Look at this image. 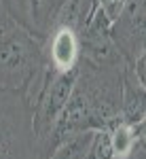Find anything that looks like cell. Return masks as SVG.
Wrapping results in <instances>:
<instances>
[{
  "mask_svg": "<svg viewBox=\"0 0 146 159\" xmlns=\"http://www.w3.org/2000/svg\"><path fill=\"white\" fill-rule=\"evenodd\" d=\"M127 66L129 64L95 66L81 60L72 93L49 138V153L70 136L108 129L117 121H121L123 79Z\"/></svg>",
  "mask_w": 146,
  "mask_h": 159,
  "instance_id": "1",
  "label": "cell"
},
{
  "mask_svg": "<svg viewBox=\"0 0 146 159\" xmlns=\"http://www.w3.org/2000/svg\"><path fill=\"white\" fill-rule=\"evenodd\" d=\"M45 68L42 40L15 21L0 32V89L28 93Z\"/></svg>",
  "mask_w": 146,
  "mask_h": 159,
  "instance_id": "2",
  "label": "cell"
},
{
  "mask_svg": "<svg viewBox=\"0 0 146 159\" xmlns=\"http://www.w3.org/2000/svg\"><path fill=\"white\" fill-rule=\"evenodd\" d=\"M0 159H47L28 98L9 89H0Z\"/></svg>",
  "mask_w": 146,
  "mask_h": 159,
  "instance_id": "3",
  "label": "cell"
},
{
  "mask_svg": "<svg viewBox=\"0 0 146 159\" xmlns=\"http://www.w3.org/2000/svg\"><path fill=\"white\" fill-rule=\"evenodd\" d=\"M112 40L125 61L146 49V0H125L123 11L110 28Z\"/></svg>",
  "mask_w": 146,
  "mask_h": 159,
  "instance_id": "4",
  "label": "cell"
},
{
  "mask_svg": "<svg viewBox=\"0 0 146 159\" xmlns=\"http://www.w3.org/2000/svg\"><path fill=\"white\" fill-rule=\"evenodd\" d=\"M110 24L108 19L95 9L93 17L87 21L81 30V60L95 64V66H114V64H127L121 51L117 49L112 34H110Z\"/></svg>",
  "mask_w": 146,
  "mask_h": 159,
  "instance_id": "5",
  "label": "cell"
},
{
  "mask_svg": "<svg viewBox=\"0 0 146 159\" xmlns=\"http://www.w3.org/2000/svg\"><path fill=\"white\" fill-rule=\"evenodd\" d=\"M7 17L45 40L66 0H0Z\"/></svg>",
  "mask_w": 146,
  "mask_h": 159,
  "instance_id": "6",
  "label": "cell"
},
{
  "mask_svg": "<svg viewBox=\"0 0 146 159\" xmlns=\"http://www.w3.org/2000/svg\"><path fill=\"white\" fill-rule=\"evenodd\" d=\"M45 66L51 72H70L81 64V36L78 30L66 24H55L42 40Z\"/></svg>",
  "mask_w": 146,
  "mask_h": 159,
  "instance_id": "7",
  "label": "cell"
},
{
  "mask_svg": "<svg viewBox=\"0 0 146 159\" xmlns=\"http://www.w3.org/2000/svg\"><path fill=\"white\" fill-rule=\"evenodd\" d=\"M146 117V89L135 81L131 68L123 79V96H121V121L135 125Z\"/></svg>",
  "mask_w": 146,
  "mask_h": 159,
  "instance_id": "8",
  "label": "cell"
},
{
  "mask_svg": "<svg viewBox=\"0 0 146 159\" xmlns=\"http://www.w3.org/2000/svg\"><path fill=\"white\" fill-rule=\"evenodd\" d=\"M110 134V147H112V155L114 159H131L135 148V129L131 123L117 121L112 127H108Z\"/></svg>",
  "mask_w": 146,
  "mask_h": 159,
  "instance_id": "9",
  "label": "cell"
},
{
  "mask_svg": "<svg viewBox=\"0 0 146 159\" xmlns=\"http://www.w3.org/2000/svg\"><path fill=\"white\" fill-rule=\"evenodd\" d=\"M91 138H93V132L70 136V138L61 140L60 144L49 153L47 159H85L87 153H89Z\"/></svg>",
  "mask_w": 146,
  "mask_h": 159,
  "instance_id": "10",
  "label": "cell"
},
{
  "mask_svg": "<svg viewBox=\"0 0 146 159\" xmlns=\"http://www.w3.org/2000/svg\"><path fill=\"white\" fill-rule=\"evenodd\" d=\"M123 4H125V0H95L97 11L102 13L110 24H114V21H117L119 13L123 11Z\"/></svg>",
  "mask_w": 146,
  "mask_h": 159,
  "instance_id": "11",
  "label": "cell"
},
{
  "mask_svg": "<svg viewBox=\"0 0 146 159\" xmlns=\"http://www.w3.org/2000/svg\"><path fill=\"white\" fill-rule=\"evenodd\" d=\"M129 68H131V72H134L135 81L146 89V49L140 51L134 60L129 61Z\"/></svg>",
  "mask_w": 146,
  "mask_h": 159,
  "instance_id": "12",
  "label": "cell"
},
{
  "mask_svg": "<svg viewBox=\"0 0 146 159\" xmlns=\"http://www.w3.org/2000/svg\"><path fill=\"white\" fill-rule=\"evenodd\" d=\"M134 129H135V138H138V142L146 147V117L142 119V121H138V123H135V125H134Z\"/></svg>",
  "mask_w": 146,
  "mask_h": 159,
  "instance_id": "13",
  "label": "cell"
},
{
  "mask_svg": "<svg viewBox=\"0 0 146 159\" xmlns=\"http://www.w3.org/2000/svg\"><path fill=\"white\" fill-rule=\"evenodd\" d=\"M11 19L7 17V13H4V9H2V4H0V24H9Z\"/></svg>",
  "mask_w": 146,
  "mask_h": 159,
  "instance_id": "14",
  "label": "cell"
},
{
  "mask_svg": "<svg viewBox=\"0 0 146 159\" xmlns=\"http://www.w3.org/2000/svg\"><path fill=\"white\" fill-rule=\"evenodd\" d=\"M4 25H7V24H0V32H2V30H4Z\"/></svg>",
  "mask_w": 146,
  "mask_h": 159,
  "instance_id": "15",
  "label": "cell"
}]
</instances>
